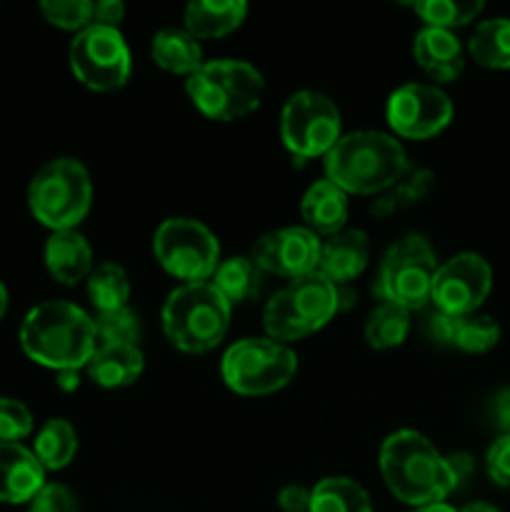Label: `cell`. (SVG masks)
Masks as SVG:
<instances>
[{
    "label": "cell",
    "instance_id": "60d3db41",
    "mask_svg": "<svg viewBox=\"0 0 510 512\" xmlns=\"http://www.w3.org/2000/svg\"><path fill=\"white\" fill-rule=\"evenodd\" d=\"M448 463H450V470H453L455 480H458V485L473 473V460H470V455H463V453L453 455V458H448Z\"/></svg>",
    "mask_w": 510,
    "mask_h": 512
},
{
    "label": "cell",
    "instance_id": "7402d4cb",
    "mask_svg": "<svg viewBox=\"0 0 510 512\" xmlns=\"http://www.w3.org/2000/svg\"><path fill=\"white\" fill-rule=\"evenodd\" d=\"M248 15L245 0H198L185 8V30L193 38H223Z\"/></svg>",
    "mask_w": 510,
    "mask_h": 512
},
{
    "label": "cell",
    "instance_id": "277c9868",
    "mask_svg": "<svg viewBox=\"0 0 510 512\" xmlns=\"http://www.w3.org/2000/svg\"><path fill=\"white\" fill-rule=\"evenodd\" d=\"M233 305L210 280L183 283L163 303L165 338L183 353H208L223 343Z\"/></svg>",
    "mask_w": 510,
    "mask_h": 512
},
{
    "label": "cell",
    "instance_id": "b9f144b4",
    "mask_svg": "<svg viewBox=\"0 0 510 512\" xmlns=\"http://www.w3.org/2000/svg\"><path fill=\"white\" fill-rule=\"evenodd\" d=\"M78 385H80L78 370H60L58 373V388L60 390H65V393H73Z\"/></svg>",
    "mask_w": 510,
    "mask_h": 512
},
{
    "label": "cell",
    "instance_id": "6da1fadb",
    "mask_svg": "<svg viewBox=\"0 0 510 512\" xmlns=\"http://www.w3.org/2000/svg\"><path fill=\"white\" fill-rule=\"evenodd\" d=\"M20 348L33 363L55 370H80L98 348L95 320L68 300H45L25 313Z\"/></svg>",
    "mask_w": 510,
    "mask_h": 512
},
{
    "label": "cell",
    "instance_id": "d6a6232c",
    "mask_svg": "<svg viewBox=\"0 0 510 512\" xmlns=\"http://www.w3.org/2000/svg\"><path fill=\"white\" fill-rule=\"evenodd\" d=\"M95 333L98 343H118V345H138L140 340V320L130 310V305L118 310H105L95 315Z\"/></svg>",
    "mask_w": 510,
    "mask_h": 512
},
{
    "label": "cell",
    "instance_id": "7c38bea8",
    "mask_svg": "<svg viewBox=\"0 0 510 512\" xmlns=\"http://www.w3.org/2000/svg\"><path fill=\"white\" fill-rule=\"evenodd\" d=\"M70 70L75 78L90 90H115L128 83L133 58L118 28L105 25H88L75 33L68 50Z\"/></svg>",
    "mask_w": 510,
    "mask_h": 512
},
{
    "label": "cell",
    "instance_id": "5b68a950",
    "mask_svg": "<svg viewBox=\"0 0 510 512\" xmlns=\"http://www.w3.org/2000/svg\"><path fill=\"white\" fill-rule=\"evenodd\" d=\"M195 108L210 120L230 123L253 113L263 98L265 80L255 65L245 60H208L185 80Z\"/></svg>",
    "mask_w": 510,
    "mask_h": 512
},
{
    "label": "cell",
    "instance_id": "4316f807",
    "mask_svg": "<svg viewBox=\"0 0 510 512\" xmlns=\"http://www.w3.org/2000/svg\"><path fill=\"white\" fill-rule=\"evenodd\" d=\"M468 53L478 65L493 70L510 68V18H490L475 28L468 40Z\"/></svg>",
    "mask_w": 510,
    "mask_h": 512
},
{
    "label": "cell",
    "instance_id": "d6986e66",
    "mask_svg": "<svg viewBox=\"0 0 510 512\" xmlns=\"http://www.w3.org/2000/svg\"><path fill=\"white\" fill-rule=\"evenodd\" d=\"M145 370L143 350L138 345H118V343H98L95 353L90 355L85 373L100 388H128L138 383Z\"/></svg>",
    "mask_w": 510,
    "mask_h": 512
},
{
    "label": "cell",
    "instance_id": "484cf974",
    "mask_svg": "<svg viewBox=\"0 0 510 512\" xmlns=\"http://www.w3.org/2000/svg\"><path fill=\"white\" fill-rule=\"evenodd\" d=\"M33 453L45 468V473L68 468L73 463L75 453H78V433L63 418L45 420V425L35 435Z\"/></svg>",
    "mask_w": 510,
    "mask_h": 512
},
{
    "label": "cell",
    "instance_id": "ee69618b",
    "mask_svg": "<svg viewBox=\"0 0 510 512\" xmlns=\"http://www.w3.org/2000/svg\"><path fill=\"white\" fill-rule=\"evenodd\" d=\"M410 512H458V510L448 503H433V505H423V508H413Z\"/></svg>",
    "mask_w": 510,
    "mask_h": 512
},
{
    "label": "cell",
    "instance_id": "5bb4252c",
    "mask_svg": "<svg viewBox=\"0 0 510 512\" xmlns=\"http://www.w3.org/2000/svg\"><path fill=\"white\" fill-rule=\"evenodd\" d=\"M385 118L400 138L428 140L450 125L453 100L435 85L405 83L388 98Z\"/></svg>",
    "mask_w": 510,
    "mask_h": 512
},
{
    "label": "cell",
    "instance_id": "836d02e7",
    "mask_svg": "<svg viewBox=\"0 0 510 512\" xmlns=\"http://www.w3.org/2000/svg\"><path fill=\"white\" fill-rule=\"evenodd\" d=\"M40 13L50 25L63 30H85L93 25V3L90 0H43Z\"/></svg>",
    "mask_w": 510,
    "mask_h": 512
},
{
    "label": "cell",
    "instance_id": "ac0fdd59",
    "mask_svg": "<svg viewBox=\"0 0 510 512\" xmlns=\"http://www.w3.org/2000/svg\"><path fill=\"white\" fill-rule=\"evenodd\" d=\"M413 55L420 68L438 83H453L465 68V53L453 30L428 28L418 30L413 40Z\"/></svg>",
    "mask_w": 510,
    "mask_h": 512
},
{
    "label": "cell",
    "instance_id": "f1b7e54d",
    "mask_svg": "<svg viewBox=\"0 0 510 512\" xmlns=\"http://www.w3.org/2000/svg\"><path fill=\"white\" fill-rule=\"evenodd\" d=\"M88 298L98 313L125 308L130 300L128 273L115 263H100L88 275Z\"/></svg>",
    "mask_w": 510,
    "mask_h": 512
},
{
    "label": "cell",
    "instance_id": "3957f363",
    "mask_svg": "<svg viewBox=\"0 0 510 512\" xmlns=\"http://www.w3.org/2000/svg\"><path fill=\"white\" fill-rule=\"evenodd\" d=\"M408 168L400 140L380 130L340 135L335 148L325 155V178L345 193L380 195L398 183Z\"/></svg>",
    "mask_w": 510,
    "mask_h": 512
},
{
    "label": "cell",
    "instance_id": "ffe728a7",
    "mask_svg": "<svg viewBox=\"0 0 510 512\" xmlns=\"http://www.w3.org/2000/svg\"><path fill=\"white\" fill-rule=\"evenodd\" d=\"M45 268L53 280L75 285L93 273V250L78 230H55L45 243Z\"/></svg>",
    "mask_w": 510,
    "mask_h": 512
},
{
    "label": "cell",
    "instance_id": "9c48e42d",
    "mask_svg": "<svg viewBox=\"0 0 510 512\" xmlns=\"http://www.w3.org/2000/svg\"><path fill=\"white\" fill-rule=\"evenodd\" d=\"M435 273H438V258L428 240L423 235H405L383 255L373 293L378 295L380 303L418 310L430 300Z\"/></svg>",
    "mask_w": 510,
    "mask_h": 512
},
{
    "label": "cell",
    "instance_id": "8fae6325",
    "mask_svg": "<svg viewBox=\"0 0 510 512\" xmlns=\"http://www.w3.org/2000/svg\"><path fill=\"white\" fill-rule=\"evenodd\" d=\"M280 135L298 160L328 155L340 140V110L318 90L290 95L280 113Z\"/></svg>",
    "mask_w": 510,
    "mask_h": 512
},
{
    "label": "cell",
    "instance_id": "d590c367",
    "mask_svg": "<svg viewBox=\"0 0 510 512\" xmlns=\"http://www.w3.org/2000/svg\"><path fill=\"white\" fill-rule=\"evenodd\" d=\"M28 505V512H78L75 495L60 483H45Z\"/></svg>",
    "mask_w": 510,
    "mask_h": 512
},
{
    "label": "cell",
    "instance_id": "f35d334b",
    "mask_svg": "<svg viewBox=\"0 0 510 512\" xmlns=\"http://www.w3.org/2000/svg\"><path fill=\"white\" fill-rule=\"evenodd\" d=\"M125 18V5L120 0H100L93 3V23L105 25V28H118L120 20Z\"/></svg>",
    "mask_w": 510,
    "mask_h": 512
},
{
    "label": "cell",
    "instance_id": "44dd1931",
    "mask_svg": "<svg viewBox=\"0 0 510 512\" xmlns=\"http://www.w3.org/2000/svg\"><path fill=\"white\" fill-rule=\"evenodd\" d=\"M300 213H303L305 228L313 230L315 235H335L345 228L348 220V193L330 183L328 178L315 180L305 190L300 200Z\"/></svg>",
    "mask_w": 510,
    "mask_h": 512
},
{
    "label": "cell",
    "instance_id": "f546056e",
    "mask_svg": "<svg viewBox=\"0 0 510 512\" xmlns=\"http://www.w3.org/2000/svg\"><path fill=\"white\" fill-rule=\"evenodd\" d=\"M430 183H433V173H430V170L413 168V165H410L398 183H393L388 190H383V193L375 198L373 215L388 218V215L418 203V200L430 190Z\"/></svg>",
    "mask_w": 510,
    "mask_h": 512
},
{
    "label": "cell",
    "instance_id": "30bf717a",
    "mask_svg": "<svg viewBox=\"0 0 510 512\" xmlns=\"http://www.w3.org/2000/svg\"><path fill=\"white\" fill-rule=\"evenodd\" d=\"M155 260L183 283H205L220 265V243L195 218H168L153 235Z\"/></svg>",
    "mask_w": 510,
    "mask_h": 512
},
{
    "label": "cell",
    "instance_id": "83f0119b",
    "mask_svg": "<svg viewBox=\"0 0 510 512\" xmlns=\"http://www.w3.org/2000/svg\"><path fill=\"white\" fill-rule=\"evenodd\" d=\"M410 333V310L393 303H378L365 320V340L375 350H390L405 343Z\"/></svg>",
    "mask_w": 510,
    "mask_h": 512
},
{
    "label": "cell",
    "instance_id": "7bdbcfd3",
    "mask_svg": "<svg viewBox=\"0 0 510 512\" xmlns=\"http://www.w3.org/2000/svg\"><path fill=\"white\" fill-rule=\"evenodd\" d=\"M458 512H500V510L495 508V505L478 500V503H468L463 510H458Z\"/></svg>",
    "mask_w": 510,
    "mask_h": 512
},
{
    "label": "cell",
    "instance_id": "603a6c76",
    "mask_svg": "<svg viewBox=\"0 0 510 512\" xmlns=\"http://www.w3.org/2000/svg\"><path fill=\"white\" fill-rule=\"evenodd\" d=\"M150 55L163 70L175 75H193L203 65V48L185 28H163L153 35Z\"/></svg>",
    "mask_w": 510,
    "mask_h": 512
},
{
    "label": "cell",
    "instance_id": "74e56055",
    "mask_svg": "<svg viewBox=\"0 0 510 512\" xmlns=\"http://www.w3.org/2000/svg\"><path fill=\"white\" fill-rule=\"evenodd\" d=\"M278 505L283 512H308L310 490L303 485H285L278 493Z\"/></svg>",
    "mask_w": 510,
    "mask_h": 512
},
{
    "label": "cell",
    "instance_id": "ba28073f",
    "mask_svg": "<svg viewBox=\"0 0 510 512\" xmlns=\"http://www.w3.org/2000/svg\"><path fill=\"white\" fill-rule=\"evenodd\" d=\"M220 373L233 393L270 395L295 378L298 355L273 338H243L225 350Z\"/></svg>",
    "mask_w": 510,
    "mask_h": 512
},
{
    "label": "cell",
    "instance_id": "2e32d148",
    "mask_svg": "<svg viewBox=\"0 0 510 512\" xmlns=\"http://www.w3.org/2000/svg\"><path fill=\"white\" fill-rule=\"evenodd\" d=\"M45 485V468L33 448L23 443H0V503H30Z\"/></svg>",
    "mask_w": 510,
    "mask_h": 512
},
{
    "label": "cell",
    "instance_id": "4dcf8cb0",
    "mask_svg": "<svg viewBox=\"0 0 510 512\" xmlns=\"http://www.w3.org/2000/svg\"><path fill=\"white\" fill-rule=\"evenodd\" d=\"M428 28L453 30L468 25L483 13V0H420L413 5Z\"/></svg>",
    "mask_w": 510,
    "mask_h": 512
},
{
    "label": "cell",
    "instance_id": "7a4b0ae2",
    "mask_svg": "<svg viewBox=\"0 0 510 512\" xmlns=\"http://www.w3.org/2000/svg\"><path fill=\"white\" fill-rule=\"evenodd\" d=\"M380 473L390 493L410 508L445 503L458 488L448 458L418 430H395L383 440Z\"/></svg>",
    "mask_w": 510,
    "mask_h": 512
},
{
    "label": "cell",
    "instance_id": "cb8c5ba5",
    "mask_svg": "<svg viewBox=\"0 0 510 512\" xmlns=\"http://www.w3.org/2000/svg\"><path fill=\"white\" fill-rule=\"evenodd\" d=\"M263 275L265 273L258 268V263L253 258L235 255V258L220 260L210 283L218 288V293L230 305H238L260 293V288H263Z\"/></svg>",
    "mask_w": 510,
    "mask_h": 512
},
{
    "label": "cell",
    "instance_id": "8992f818",
    "mask_svg": "<svg viewBox=\"0 0 510 512\" xmlns=\"http://www.w3.org/2000/svg\"><path fill=\"white\" fill-rule=\"evenodd\" d=\"M340 308L338 285L325 275L315 273L290 280L268 300L263 313V325L268 338L278 343L303 340L328 325Z\"/></svg>",
    "mask_w": 510,
    "mask_h": 512
},
{
    "label": "cell",
    "instance_id": "e0dca14e",
    "mask_svg": "<svg viewBox=\"0 0 510 512\" xmlns=\"http://www.w3.org/2000/svg\"><path fill=\"white\" fill-rule=\"evenodd\" d=\"M368 260L370 240L365 230L343 228L320 245L318 273L325 275L333 285L350 283L358 275H363V270L368 268Z\"/></svg>",
    "mask_w": 510,
    "mask_h": 512
},
{
    "label": "cell",
    "instance_id": "52a82bcc",
    "mask_svg": "<svg viewBox=\"0 0 510 512\" xmlns=\"http://www.w3.org/2000/svg\"><path fill=\"white\" fill-rule=\"evenodd\" d=\"M93 205V180L75 158H55L33 175L28 208L38 223L55 230H75Z\"/></svg>",
    "mask_w": 510,
    "mask_h": 512
},
{
    "label": "cell",
    "instance_id": "f6af8a7d",
    "mask_svg": "<svg viewBox=\"0 0 510 512\" xmlns=\"http://www.w3.org/2000/svg\"><path fill=\"white\" fill-rule=\"evenodd\" d=\"M5 310H8V288H5L3 280H0V320H3Z\"/></svg>",
    "mask_w": 510,
    "mask_h": 512
},
{
    "label": "cell",
    "instance_id": "8d00e7d4",
    "mask_svg": "<svg viewBox=\"0 0 510 512\" xmlns=\"http://www.w3.org/2000/svg\"><path fill=\"white\" fill-rule=\"evenodd\" d=\"M485 470L500 488H510V435H500L485 455Z\"/></svg>",
    "mask_w": 510,
    "mask_h": 512
},
{
    "label": "cell",
    "instance_id": "ab89813d",
    "mask_svg": "<svg viewBox=\"0 0 510 512\" xmlns=\"http://www.w3.org/2000/svg\"><path fill=\"white\" fill-rule=\"evenodd\" d=\"M493 410H495V423H498V428L503 430V435H510V388L500 390V393L495 395Z\"/></svg>",
    "mask_w": 510,
    "mask_h": 512
},
{
    "label": "cell",
    "instance_id": "d4e9b609",
    "mask_svg": "<svg viewBox=\"0 0 510 512\" xmlns=\"http://www.w3.org/2000/svg\"><path fill=\"white\" fill-rule=\"evenodd\" d=\"M308 512H373L368 490L350 478H323L310 490Z\"/></svg>",
    "mask_w": 510,
    "mask_h": 512
},
{
    "label": "cell",
    "instance_id": "1f68e13d",
    "mask_svg": "<svg viewBox=\"0 0 510 512\" xmlns=\"http://www.w3.org/2000/svg\"><path fill=\"white\" fill-rule=\"evenodd\" d=\"M500 340V325L495 323L490 315H463L455 318L453 338L450 345L465 350V353H485V350L495 348Z\"/></svg>",
    "mask_w": 510,
    "mask_h": 512
},
{
    "label": "cell",
    "instance_id": "4fadbf2b",
    "mask_svg": "<svg viewBox=\"0 0 510 512\" xmlns=\"http://www.w3.org/2000/svg\"><path fill=\"white\" fill-rule=\"evenodd\" d=\"M493 288V268L478 253H458L438 265L430 303L438 313L463 318L473 315Z\"/></svg>",
    "mask_w": 510,
    "mask_h": 512
},
{
    "label": "cell",
    "instance_id": "9a60e30c",
    "mask_svg": "<svg viewBox=\"0 0 510 512\" xmlns=\"http://www.w3.org/2000/svg\"><path fill=\"white\" fill-rule=\"evenodd\" d=\"M320 245L323 243L313 230H308L305 225H288V228L265 233L253 245L250 258L258 263L263 273H275L295 280L318 270Z\"/></svg>",
    "mask_w": 510,
    "mask_h": 512
},
{
    "label": "cell",
    "instance_id": "e575fe53",
    "mask_svg": "<svg viewBox=\"0 0 510 512\" xmlns=\"http://www.w3.org/2000/svg\"><path fill=\"white\" fill-rule=\"evenodd\" d=\"M33 433V413L15 398H0V443H20Z\"/></svg>",
    "mask_w": 510,
    "mask_h": 512
}]
</instances>
